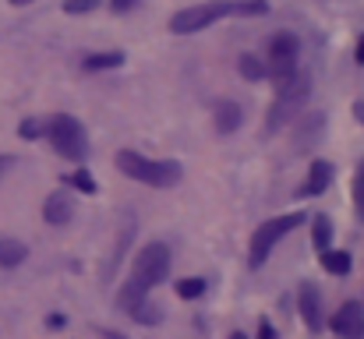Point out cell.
I'll return each mask as SVG.
<instances>
[{"label":"cell","mask_w":364,"mask_h":339,"mask_svg":"<svg viewBox=\"0 0 364 339\" xmlns=\"http://www.w3.org/2000/svg\"><path fill=\"white\" fill-rule=\"evenodd\" d=\"M166 272H170V247L159 244V240H156V244H145L141 254H138L134 265H131L127 283H124L121 294H117V304H121L131 318H138V322H145V325H156L159 315L149 308V290H152L156 283H163Z\"/></svg>","instance_id":"1"},{"label":"cell","mask_w":364,"mask_h":339,"mask_svg":"<svg viewBox=\"0 0 364 339\" xmlns=\"http://www.w3.org/2000/svg\"><path fill=\"white\" fill-rule=\"evenodd\" d=\"M117 166H121L124 177H131V181H141V184H149V188H173L177 181H181V163H173V159H145V156H138V152H117Z\"/></svg>","instance_id":"2"},{"label":"cell","mask_w":364,"mask_h":339,"mask_svg":"<svg viewBox=\"0 0 364 339\" xmlns=\"http://www.w3.org/2000/svg\"><path fill=\"white\" fill-rule=\"evenodd\" d=\"M43 134L53 141V149L68 159H85L89 152V141H85V131L75 117L68 113H53L50 120H43Z\"/></svg>","instance_id":"3"},{"label":"cell","mask_w":364,"mask_h":339,"mask_svg":"<svg viewBox=\"0 0 364 339\" xmlns=\"http://www.w3.org/2000/svg\"><path fill=\"white\" fill-rule=\"evenodd\" d=\"M227 14H237V4L234 0H213V4H195V7H184L170 18V32L177 36H188V32H202L209 28L213 21L227 18Z\"/></svg>","instance_id":"4"},{"label":"cell","mask_w":364,"mask_h":339,"mask_svg":"<svg viewBox=\"0 0 364 339\" xmlns=\"http://www.w3.org/2000/svg\"><path fill=\"white\" fill-rule=\"evenodd\" d=\"M304 99H308V78H290V82H283V85H276V103L269 107V117H265V127L269 131H276V127H283L290 117H297L301 107H304Z\"/></svg>","instance_id":"5"},{"label":"cell","mask_w":364,"mask_h":339,"mask_svg":"<svg viewBox=\"0 0 364 339\" xmlns=\"http://www.w3.org/2000/svg\"><path fill=\"white\" fill-rule=\"evenodd\" d=\"M297 57H301V43L297 36L290 32H279L272 43H269V60H265V75H272L276 85L290 82L297 75Z\"/></svg>","instance_id":"6"},{"label":"cell","mask_w":364,"mask_h":339,"mask_svg":"<svg viewBox=\"0 0 364 339\" xmlns=\"http://www.w3.org/2000/svg\"><path fill=\"white\" fill-rule=\"evenodd\" d=\"M304 223V212H290V216H276V220H269V223H262L255 230V237H251V265H262L269 254H272V247L294 230V226Z\"/></svg>","instance_id":"7"},{"label":"cell","mask_w":364,"mask_h":339,"mask_svg":"<svg viewBox=\"0 0 364 339\" xmlns=\"http://www.w3.org/2000/svg\"><path fill=\"white\" fill-rule=\"evenodd\" d=\"M297 308H301V318L308 329H322L326 325V315H322V297H318V286L315 283H301L297 290Z\"/></svg>","instance_id":"8"},{"label":"cell","mask_w":364,"mask_h":339,"mask_svg":"<svg viewBox=\"0 0 364 339\" xmlns=\"http://www.w3.org/2000/svg\"><path fill=\"white\" fill-rule=\"evenodd\" d=\"M333 329H336V336L343 339H364V308L361 304H343L336 315H333Z\"/></svg>","instance_id":"9"},{"label":"cell","mask_w":364,"mask_h":339,"mask_svg":"<svg viewBox=\"0 0 364 339\" xmlns=\"http://www.w3.org/2000/svg\"><path fill=\"white\" fill-rule=\"evenodd\" d=\"M43 220L50 226H68L75 220V198L64 195V191H53V195L43 202Z\"/></svg>","instance_id":"10"},{"label":"cell","mask_w":364,"mask_h":339,"mask_svg":"<svg viewBox=\"0 0 364 339\" xmlns=\"http://www.w3.org/2000/svg\"><path fill=\"white\" fill-rule=\"evenodd\" d=\"M329 181H333V166H329L326 159H318V163H311V170H308L304 191H308V195H322V191L329 188Z\"/></svg>","instance_id":"11"},{"label":"cell","mask_w":364,"mask_h":339,"mask_svg":"<svg viewBox=\"0 0 364 339\" xmlns=\"http://www.w3.org/2000/svg\"><path fill=\"white\" fill-rule=\"evenodd\" d=\"M25 254H28V247H25L21 240H14V237H0V265H4V269L21 265Z\"/></svg>","instance_id":"12"},{"label":"cell","mask_w":364,"mask_h":339,"mask_svg":"<svg viewBox=\"0 0 364 339\" xmlns=\"http://www.w3.org/2000/svg\"><path fill=\"white\" fill-rule=\"evenodd\" d=\"M241 127V107L237 103H220L216 107V131H223V134H234Z\"/></svg>","instance_id":"13"},{"label":"cell","mask_w":364,"mask_h":339,"mask_svg":"<svg viewBox=\"0 0 364 339\" xmlns=\"http://www.w3.org/2000/svg\"><path fill=\"white\" fill-rule=\"evenodd\" d=\"M322 269L333 276H347L350 272V254L347 251H322Z\"/></svg>","instance_id":"14"},{"label":"cell","mask_w":364,"mask_h":339,"mask_svg":"<svg viewBox=\"0 0 364 339\" xmlns=\"http://www.w3.org/2000/svg\"><path fill=\"white\" fill-rule=\"evenodd\" d=\"M311 240H315L318 251H329V240H333V223H329V216H315V223H311Z\"/></svg>","instance_id":"15"},{"label":"cell","mask_w":364,"mask_h":339,"mask_svg":"<svg viewBox=\"0 0 364 339\" xmlns=\"http://www.w3.org/2000/svg\"><path fill=\"white\" fill-rule=\"evenodd\" d=\"M124 64V53H92V57H85V68L89 71H100V68H121Z\"/></svg>","instance_id":"16"},{"label":"cell","mask_w":364,"mask_h":339,"mask_svg":"<svg viewBox=\"0 0 364 339\" xmlns=\"http://www.w3.org/2000/svg\"><path fill=\"white\" fill-rule=\"evenodd\" d=\"M237 68H241L244 78H251V82H258V78H265V64L255 57V53H244L241 60H237Z\"/></svg>","instance_id":"17"},{"label":"cell","mask_w":364,"mask_h":339,"mask_svg":"<svg viewBox=\"0 0 364 339\" xmlns=\"http://www.w3.org/2000/svg\"><path fill=\"white\" fill-rule=\"evenodd\" d=\"M202 294H205V283L202 279H181L177 283V297H184V301H195Z\"/></svg>","instance_id":"18"},{"label":"cell","mask_w":364,"mask_h":339,"mask_svg":"<svg viewBox=\"0 0 364 339\" xmlns=\"http://www.w3.org/2000/svg\"><path fill=\"white\" fill-rule=\"evenodd\" d=\"M100 0H64V11L68 14H85V11H96Z\"/></svg>","instance_id":"19"},{"label":"cell","mask_w":364,"mask_h":339,"mask_svg":"<svg viewBox=\"0 0 364 339\" xmlns=\"http://www.w3.org/2000/svg\"><path fill=\"white\" fill-rule=\"evenodd\" d=\"M354 205H358V212L364 216V159H361V166H358V177H354Z\"/></svg>","instance_id":"20"},{"label":"cell","mask_w":364,"mask_h":339,"mask_svg":"<svg viewBox=\"0 0 364 339\" xmlns=\"http://www.w3.org/2000/svg\"><path fill=\"white\" fill-rule=\"evenodd\" d=\"M68 181H71V184H75L78 191H92V177H89L85 170H75V173H71Z\"/></svg>","instance_id":"21"},{"label":"cell","mask_w":364,"mask_h":339,"mask_svg":"<svg viewBox=\"0 0 364 339\" xmlns=\"http://www.w3.org/2000/svg\"><path fill=\"white\" fill-rule=\"evenodd\" d=\"M39 131H43V124H36V120L21 124V134H28V138H32V134H39Z\"/></svg>","instance_id":"22"},{"label":"cell","mask_w":364,"mask_h":339,"mask_svg":"<svg viewBox=\"0 0 364 339\" xmlns=\"http://www.w3.org/2000/svg\"><path fill=\"white\" fill-rule=\"evenodd\" d=\"M14 166V156H0V181L7 177V170Z\"/></svg>","instance_id":"23"},{"label":"cell","mask_w":364,"mask_h":339,"mask_svg":"<svg viewBox=\"0 0 364 339\" xmlns=\"http://www.w3.org/2000/svg\"><path fill=\"white\" fill-rule=\"evenodd\" d=\"M114 4V11H127V7H134V0H110Z\"/></svg>","instance_id":"24"},{"label":"cell","mask_w":364,"mask_h":339,"mask_svg":"<svg viewBox=\"0 0 364 339\" xmlns=\"http://www.w3.org/2000/svg\"><path fill=\"white\" fill-rule=\"evenodd\" d=\"M258 333H262V339H276V333H272V325H269V322H262V329H258Z\"/></svg>","instance_id":"25"},{"label":"cell","mask_w":364,"mask_h":339,"mask_svg":"<svg viewBox=\"0 0 364 339\" xmlns=\"http://www.w3.org/2000/svg\"><path fill=\"white\" fill-rule=\"evenodd\" d=\"M354 57H358V64H364V36L358 39V50H354Z\"/></svg>","instance_id":"26"},{"label":"cell","mask_w":364,"mask_h":339,"mask_svg":"<svg viewBox=\"0 0 364 339\" xmlns=\"http://www.w3.org/2000/svg\"><path fill=\"white\" fill-rule=\"evenodd\" d=\"M354 117H358V120L364 124V103H354Z\"/></svg>","instance_id":"27"},{"label":"cell","mask_w":364,"mask_h":339,"mask_svg":"<svg viewBox=\"0 0 364 339\" xmlns=\"http://www.w3.org/2000/svg\"><path fill=\"white\" fill-rule=\"evenodd\" d=\"M103 339H121L117 333H103Z\"/></svg>","instance_id":"28"},{"label":"cell","mask_w":364,"mask_h":339,"mask_svg":"<svg viewBox=\"0 0 364 339\" xmlns=\"http://www.w3.org/2000/svg\"><path fill=\"white\" fill-rule=\"evenodd\" d=\"M11 4H18V7H21V4H32V0H11Z\"/></svg>","instance_id":"29"},{"label":"cell","mask_w":364,"mask_h":339,"mask_svg":"<svg viewBox=\"0 0 364 339\" xmlns=\"http://www.w3.org/2000/svg\"><path fill=\"white\" fill-rule=\"evenodd\" d=\"M230 339H247V336H241V333H234V336H230Z\"/></svg>","instance_id":"30"}]
</instances>
